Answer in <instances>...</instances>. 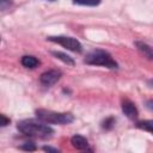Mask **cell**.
<instances>
[{
    "label": "cell",
    "mask_w": 153,
    "mask_h": 153,
    "mask_svg": "<svg viewBox=\"0 0 153 153\" xmlns=\"http://www.w3.org/2000/svg\"><path fill=\"white\" fill-rule=\"evenodd\" d=\"M122 110H123L124 115H127V117H129V118L137 117V109L134 105V103H131L130 100H124L122 103Z\"/></svg>",
    "instance_id": "6"
},
{
    "label": "cell",
    "mask_w": 153,
    "mask_h": 153,
    "mask_svg": "<svg viewBox=\"0 0 153 153\" xmlns=\"http://www.w3.org/2000/svg\"><path fill=\"white\" fill-rule=\"evenodd\" d=\"M49 1H54V0H49Z\"/></svg>",
    "instance_id": "16"
},
{
    "label": "cell",
    "mask_w": 153,
    "mask_h": 153,
    "mask_svg": "<svg viewBox=\"0 0 153 153\" xmlns=\"http://www.w3.org/2000/svg\"><path fill=\"white\" fill-rule=\"evenodd\" d=\"M44 151H48V152H57V149L50 148V147H44Z\"/></svg>",
    "instance_id": "15"
},
{
    "label": "cell",
    "mask_w": 153,
    "mask_h": 153,
    "mask_svg": "<svg viewBox=\"0 0 153 153\" xmlns=\"http://www.w3.org/2000/svg\"><path fill=\"white\" fill-rule=\"evenodd\" d=\"M20 148H23V149H26V151H35V149H36V146H35L32 142H26L25 145L20 146Z\"/></svg>",
    "instance_id": "13"
},
{
    "label": "cell",
    "mask_w": 153,
    "mask_h": 153,
    "mask_svg": "<svg viewBox=\"0 0 153 153\" xmlns=\"http://www.w3.org/2000/svg\"><path fill=\"white\" fill-rule=\"evenodd\" d=\"M85 62L88 65L104 66L108 68H117L116 61L111 57V55L104 50H92L85 57Z\"/></svg>",
    "instance_id": "3"
},
{
    "label": "cell",
    "mask_w": 153,
    "mask_h": 153,
    "mask_svg": "<svg viewBox=\"0 0 153 153\" xmlns=\"http://www.w3.org/2000/svg\"><path fill=\"white\" fill-rule=\"evenodd\" d=\"M136 45L139 47V49L148 57V59H151L152 57V48H149L147 44H145V43H141V42H136Z\"/></svg>",
    "instance_id": "10"
},
{
    "label": "cell",
    "mask_w": 153,
    "mask_h": 153,
    "mask_svg": "<svg viewBox=\"0 0 153 153\" xmlns=\"http://www.w3.org/2000/svg\"><path fill=\"white\" fill-rule=\"evenodd\" d=\"M22 65L26 68H35L38 65V60L35 56H30V55H25L22 57Z\"/></svg>",
    "instance_id": "8"
},
{
    "label": "cell",
    "mask_w": 153,
    "mask_h": 153,
    "mask_svg": "<svg viewBox=\"0 0 153 153\" xmlns=\"http://www.w3.org/2000/svg\"><path fill=\"white\" fill-rule=\"evenodd\" d=\"M17 127H18L19 131H22L23 134L29 135V136L48 137V136H50L54 133V130L48 124L39 123V122L33 121V120H24V121H20V122H18Z\"/></svg>",
    "instance_id": "1"
},
{
    "label": "cell",
    "mask_w": 153,
    "mask_h": 153,
    "mask_svg": "<svg viewBox=\"0 0 153 153\" xmlns=\"http://www.w3.org/2000/svg\"><path fill=\"white\" fill-rule=\"evenodd\" d=\"M10 123V118L4 116V115H0V127H5Z\"/></svg>",
    "instance_id": "14"
},
{
    "label": "cell",
    "mask_w": 153,
    "mask_h": 153,
    "mask_svg": "<svg viewBox=\"0 0 153 153\" xmlns=\"http://www.w3.org/2000/svg\"><path fill=\"white\" fill-rule=\"evenodd\" d=\"M49 41L51 42H55V43H59L61 44L62 47L72 50V51H75V53H80L82 47L80 44V42L73 37H67V36H55V37H48Z\"/></svg>",
    "instance_id": "4"
},
{
    "label": "cell",
    "mask_w": 153,
    "mask_h": 153,
    "mask_svg": "<svg viewBox=\"0 0 153 153\" xmlns=\"http://www.w3.org/2000/svg\"><path fill=\"white\" fill-rule=\"evenodd\" d=\"M137 127L141 128V129H145L147 131H152V121H143V122H139L137 123Z\"/></svg>",
    "instance_id": "12"
},
{
    "label": "cell",
    "mask_w": 153,
    "mask_h": 153,
    "mask_svg": "<svg viewBox=\"0 0 153 153\" xmlns=\"http://www.w3.org/2000/svg\"><path fill=\"white\" fill-rule=\"evenodd\" d=\"M37 117L45 122V123H54V124H68L73 122V116L67 112H56L51 110H45V109H38L36 111Z\"/></svg>",
    "instance_id": "2"
},
{
    "label": "cell",
    "mask_w": 153,
    "mask_h": 153,
    "mask_svg": "<svg viewBox=\"0 0 153 153\" xmlns=\"http://www.w3.org/2000/svg\"><path fill=\"white\" fill-rule=\"evenodd\" d=\"M61 76V72L59 71H55V69H51V71H48L45 73H43L39 78L41 82L45 86H50V85H54Z\"/></svg>",
    "instance_id": "5"
},
{
    "label": "cell",
    "mask_w": 153,
    "mask_h": 153,
    "mask_svg": "<svg viewBox=\"0 0 153 153\" xmlns=\"http://www.w3.org/2000/svg\"><path fill=\"white\" fill-rule=\"evenodd\" d=\"M57 59H60V60H62L65 63H67V65H71V66H73L74 65V61L72 60V57L71 56H68V55H66V54H63V53H60V51H55V53H53Z\"/></svg>",
    "instance_id": "9"
},
{
    "label": "cell",
    "mask_w": 153,
    "mask_h": 153,
    "mask_svg": "<svg viewBox=\"0 0 153 153\" xmlns=\"http://www.w3.org/2000/svg\"><path fill=\"white\" fill-rule=\"evenodd\" d=\"M71 142H72V145H73L75 148H78V149H86V148L88 147L87 140H86L84 136H81V135H74V136L72 137Z\"/></svg>",
    "instance_id": "7"
},
{
    "label": "cell",
    "mask_w": 153,
    "mask_h": 153,
    "mask_svg": "<svg viewBox=\"0 0 153 153\" xmlns=\"http://www.w3.org/2000/svg\"><path fill=\"white\" fill-rule=\"evenodd\" d=\"M74 4L78 5H85V6H96L100 2V0H73Z\"/></svg>",
    "instance_id": "11"
}]
</instances>
